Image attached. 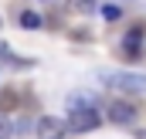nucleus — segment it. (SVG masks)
Segmentation results:
<instances>
[{"label": "nucleus", "instance_id": "nucleus-6", "mask_svg": "<svg viewBox=\"0 0 146 139\" xmlns=\"http://www.w3.org/2000/svg\"><path fill=\"white\" fill-rule=\"evenodd\" d=\"M68 7L78 10V14H88V10H95L99 3H95V0H68Z\"/></svg>", "mask_w": 146, "mask_h": 139}, {"label": "nucleus", "instance_id": "nucleus-9", "mask_svg": "<svg viewBox=\"0 0 146 139\" xmlns=\"http://www.w3.org/2000/svg\"><path fill=\"white\" fill-rule=\"evenodd\" d=\"M10 132H14V126H10V119L0 112V139H10Z\"/></svg>", "mask_w": 146, "mask_h": 139}, {"label": "nucleus", "instance_id": "nucleus-4", "mask_svg": "<svg viewBox=\"0 0 146 139\" xmlns=\"http://www.w3.org/2000/svg\"><path fill=\"white\" fill-rule=\"evenodd\" d=\"M106 115H109L115 126H133V122H136V115H139V109H136L133 102H122V99H119V102L109 105V112H106Z\"/></svg>", "mask_w": 146, "mask_h": 139}, {"label": "nucleus", "instance_id": "nucleus-2", "mask_svg": "<svg viewBox=\"0 0 146 139\" xmlns=\"http://www.w3.org/2000/svg\"><path fill=\"white\" fill-rule=\"evenodd\" d=\"M68 129L72 132H88V129H99L102 126V115L95 112V105H72V112H68Z\"/></svg>", "mask_w": 146, "mask_h": 139}, {"label": "nucleus", "instance_id": "nucleus-3", "mask_svg": "<svg viewBox=\"0 0 146 139\" xmlns=\"http://www.w3.org/2000/svg\"><path fill=\"white\" fill-rule=\"evenodd\" d=\"M65 129H68V122H61V119H54V115H41L37 126H34L37 139H61Z\"/></svg>", "mask_w": 146, "mask_h": 139}, {"label": "nucleus", "instance_id": "nucleus-8", "mask_svg": "<svg viewBox=\"0 0 146 139\" xmlns=\"http://www.w3.org/2000/svg\"><path fill=\"white\" fill-rule=\"evenodd\" d=\"M102 17H106V21H119V17H122V7H115V3H106V7H102Z\"/></svg>", "mask_w": 146, "mask_h": 139}, {"label": "nucleus", "instance_id": "nucleus-7", "mask_svg": "<svg viewBox=\"0 0 146 139\" xmlns=\"http://www.w3.org/2000/svg\"><path fill=\"white\" fill-rule=\"evenodd\" d=\"M21 24H24V27H31V31H34V27H41V17H37L34 10H24V14H21Z\"/></svg>", "mask_w": 146, "mask_h": 139}, {"label": "nucleus", "instance_id": "nucleus-1", "mask_svg": "<svg viewBox=\"0 0 146 139\" xmlns=\"http://www.w3.org/2000/svg\"><path fill=\"white\" fill-rule=\"evenodd\" d=\"M102 81L109 85L112 92H126V95L146 92V75H136V71H106Z\"/></svg>", "mask_w": 146, "mask_h": 139}, {"label": "nucleus", "instance_id": "nucleus-5", "mask_svg": "<svg viewBox=\"0 0 146 139\" xmlns=\"http://www.w3.org/2000/svg\"><path fill=\"white\" fill-rule=\"evenodd\" d=\"M139 41H143V27H133V31L126 34V41H122V48L136 58V54H139Z\"/></svg>", "mask_w": 146, "mask_h": 139}]
</instances>
